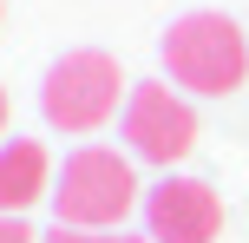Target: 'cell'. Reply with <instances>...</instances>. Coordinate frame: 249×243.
Wrapping results in <instances>:
<instances>
[{
	"label": "cell",
	"mask_w": 249,
	"mask_h": 243,
	"mask_svg": "<svg viewBox=\"0 0 249 243\" xmlns=\"http://www.w3.org/2000/svg\"><path fill=\"white\" fill-rule=\"evenodd\" d=\"M39 243H138V237H124V230H53V237H39Z\"/></svg>",
	"instance_id": "cell-7"
},
{
	"label": "cell",
	"mask_w": 249,
	"mask_h": 243,
	"mask_svg": "<svg viewBox=\"0 0 249 243\" xmlns=\"http://www.w3.org/2000/svg\"><path fill=\"white\" fill-rule=\"evenodd\" d=\"M118 99H131V79H124L118 59L99 53V46L59 53V59L46 66V79H39V112L59 131H99L105 118L118 112Z\"/></svg>",
	"instance_id": "cell-2"
},
{
	"label": "cell",
	"mask_w": 249,
	"mask_h": 243,
	"mask_svg": "<svg viewBox=\"0 0 249 243\" xmlns=\"http://www.w3.org/2000/svg\"><path fill=\"white\" fill-rule=\"evenodd\" d=\"M151 243H216L223 237V197L203 178H164L144 191Z\"/></svg>",
	"instance_id": "cell-5"
},
{
	"label": "cell",
	"mask_w": 249,
	"mask_h": 243,
	"mask_svg": "<svg viewBox=\"0 0 249 243\" xmlns=\"http://www.w3.org/2000/svg\"><path fill=\"white\" fill-rule=\"evenodd\" d=\"M0 131H7V92H0Z\"/></svg>",
	"instance_id": "cell-9"
},
{
	"label": "cell",
	"mask_w": 249,
	"mask_h": 243,
	"mask_svg": "<svg viewBox=\"0 0 249 243\" xmlns=\"http://www.w3.org/2000/svg\"><path fill=\"white\" fill-rule=\"evenodd\" d=\"M138 204V178L118 151L105 145H79L53 178V210L66 230H118Z\"/></svg>",
	"instance_id": "cell-3"
},
{
	"label": "cell",
	"mask_w": 249,
	"mask_h": 243,
	"mask_svg": "<svg viewBox=\"0 0 249 243\" xmlns=\"http://www.w3.org/2000/svg\"><path fill=\"white\" fill-rule=\"evenodd\" d=\"M53 197V158L39 138H7L0 145V217H20L26 204Z\"/></svg>",
	"instance_id": "cell-6"
},
{
	"label": "cell",
	"mask_w": 249,
	"mask_h": 243,
	"mask_svg": "<svg viewBox=\"0 0 249 243\" xmlns=\"http://www.w3.org/2000/svg\"><path fill=\"white\" fill-rule=\"evenodd\" d=\"M118 125H124V138H131V151L151 158V165H177V158H190V145H197V112H190V99H177L171 86H158V79L131 86Z\"/></svg>",
	"instance_id": "cell-4"
},
{
	"label": "cell",
	"mask_w": 249,
	"mask_h": 243,
	"mask_svg": "<svg viewBox=\"0 0 249 243\" xmlns=\"http://www.w3.org/2000/svg\"><path fill=\"white\" fill-rule=\"evenodd\" d=\"M164 73L177 86H190V92H210V99L236 92L249 79L243 26L230 13H184V20H171V33H164Z\"/></svg>",
	"instance_id": "cell-1"
},
{
	"label": "cell",
	"mask_w": 249,
	"mask_h": 243,
	"mask_svg": "<svg viewBox=\"0 0 249 243\" xmlns=\"http://www.w3.org/2000/svg\"><path fill=\"white\" fill-rule=\"evenodd\" d=\"M0 243H39L33 230H26V224L20 217H0Z\"/></svg>",
	"instance_id": "cell-8"
}]
</instances>
